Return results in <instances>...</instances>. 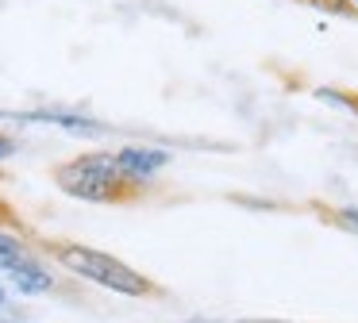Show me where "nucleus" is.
Instances as JSON below:
<instances>
[{
	"label": "nucleus",
	"instance_id": "9d476101",
	"mask_svg": "<svg viewBox=\"0 0 358 323\" xmlns=\"http://www.w3.org/2000/svg\"><path fill=\"white\" fill-rule=\"evenodd\" d=\"M312 4H320V8H339V4H347V0H312Z\"/></svg>",
	"mask_w": 358,
	"mask_h": 323
},
{
	"label": "nucleus",
	"instance_id": "f257e3e1",
	"mask_svg": "<svg viewBox=\"0 0 358 323\" xmlns=\"http://www.w3.org/2000/svg\"><path fill=\"white\" fill-rule=\"evenodd\" d=\"M43 250L58 261L62 269H70L73 277L89 285H101L108 292H120V296H131V300H147V296H162L150 277H143L139 269H131L127 261L112 258V254L96 250V246H81V243H47Z\"/></svg>",
	"mask_w": 358,
	"mask_h": 323
},
{
	"label": "nucleus",
	"instance_id": "423d86ee",
	"mask_svg": "<svg viewBox=\"0 0 358 323\" xmlns=\"http://www.w3.org/2000/svg\"><path fill=\"white\" fill-rule=\"evenodd\" d=\"M24 258H31V246H27L24 238L8 235V231H0V273L8 266H16V261H24Z\"/></svg>",
	"mask_w": 358,
	"mask_h": 323
},
{
	"label": "nucleus",
	"instance_id": "7ed1b4c3",
	"mask_svg": "<svg viewBox=\"0 0 358 323\" xmlns=\"http://www.w3.org/2000/svg\"><path fill=\"white\" fill-rule=\"evenodd\" d=\"M112 158H116L120 173H124L127 181L147 185L150 177L158 173V169H166V166H170V158H173V154H170V150H162V146H124V150H116Z\"/></svg>",
	"mask_w": 358,
	"mask_h": 323
},
{
	"label": "nucleus",
	"instance_id": "f03ea898",
	"mask_svg": "<svg viewBox=\"0 0 358 323\" xmlns=\"http://www.w3.org/2000/svg\"><path fill=\"white\" fill-rule=\"evenodd\" d=\"M55 185L73 200H85V204H127L143 192V185L127 181L120 173L116 158L104 150L96 154H78V158L55 166Z\"/></svg>",
	"mask_w": 358,
	"mask_h": 323
},
{
	"label": "nucleus",
	"instance_id": "4468645a",
	"mask_svg": "<svg viewBox=\"0 0 358 323\" xmlns=\"http://www.w3.org/2000/svg\"><path fill=\"white\" fill-rule=\"evenodd\" d=\"M4 323H12V320H4Z\"/></svg>",
	"mask_w": 358,
	"mask_h": 323
},
{
	"label": "nucleus",
	"instance_id": "f8f14e48",
	"mask_svg": "<svg viewBox=\"0 0 358 323\" xmlns=\"http://www.w3.org/2000/svg\"><path fill=\"white\" fill-rule=\"evenodd\" d=\"M185 323H212V320H185Z\"/></svg>",
	"mask_w": 358,
	"mask_h": 323
},
{
	"label": "nucleus",
	"instance_id": "20e7f679",
	"mask_svg": "<svg viewBox=\"0 0 358 323\" xmlns=\"http://www.w3.org/2000/svg\"><path fill=\"white\" fill-rule=\"evenodd\" d=\"M0 277H8V285L16 292H24V296H43V292H50L55 289V277H50V269L43 266L39 258H24V261H16V266H8Z\"/></svg>",
	"mask_w": 358,
	"mask_h": 323
},
{
	"label": "nucleus",
	"instance_id": "9b49d317",
	"mask_svg": "<svg viewBox=\"0 0 358 323\" xmlns=\"http://www.w3.org/2000/svg\"><path fill=\"white\" fill-rule=\"evenodd\" d=\"M8 304V289H4V281H0V308Z\"/></svg>",
	"mask_w": 358,
	"mask_h": 323
},
{
	"label": "nucleus",
	"instance_id": "39448f33",
	"mask_svg": "<svg viewBox=\"0 0 358 323\" xmlns=\"http://www.w3.org/2000/svg\"><path fill=\"white\" fill-rule=\"evenodd\" d=\"M12 120H35V123H55V127H66L73 135H104V123L85 120L78 112H12Z\"/></svg>",
	"mask_w": 358,
	"mask_h": 323
},
{
	"label": "nucleus",
	"instance_id": "0eeeda50",
	"mask_svg": "<svg viewBox=\"0 0 358 323\" xmlns=\"http://www.w3.org/2000/svg\"><path fill=\"white\" fill-rule=\"evenodd\" d=\"M324 220H331L335 227L358 235V208H331V212H324Z\"/></svg>",
	"mask_w": 358,
	"mask_h": 323
},
{
	"label": "nucleus",
	"instance_id": "ddd939ff",
	"mask_svg": "<svg viewBox=\"0 0 358 323\" xmlns=\"http://www.w3.org/2000/svg\"><path fill=\"white\" fill-rule=\"evenodd\" d=\"M350 4H355V8H358V0H350Z\"/></svg>",
	"mask_w": 358,
	"mask_h": 323
},
{
	"label": "nucleus",
	"instance_id": "1a4fd4ad",
	"mask_svg": "<svg viewBox=\"0 0 358 323\" xmlns=\"http://www.w3.org/2000/svg\"><path fill=\"white\" fill-rule=\"evenodd\" d=\"M0 223H16V215H12V208L0 200Z\"/></svg>",
	"mask_w": 358,
	"mask_h": 323
},
{
	"label": "nucleus",
	"instance_id": "6e6552de",
	"mask_svg": "<svg viewBox=\"0 0 358 323\" xmlns=\"http://www.w3.org/2000/svg\"><path fill=\"white\" fill-rule=\"evenodd\" d=\"M12 150H16V143H12V138H8V135H0V162L8 158V154H12Z\"/></svg>",
	"mask_w": 358,
	"mask_h": 323
}]
</instances>
